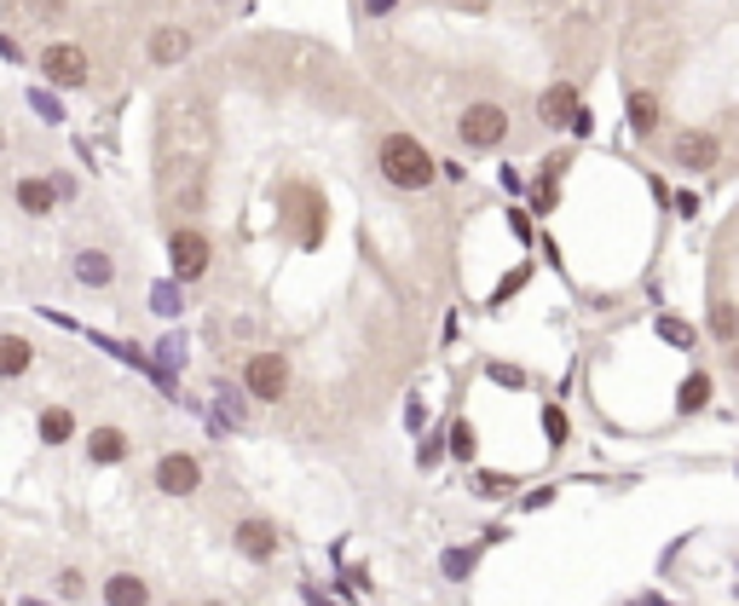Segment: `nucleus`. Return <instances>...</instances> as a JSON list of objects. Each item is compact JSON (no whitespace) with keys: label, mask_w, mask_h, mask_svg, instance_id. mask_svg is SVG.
<instances>
[{"label":"nucleus","mask_w":739,"mask_h":606,"mask_svg":"<svg viewBox=\"0 0 739 606\" xmlns=\"http://www.w3.org/2000/svg\"><path fill=\"white\" fill-rule=\"evenodd\" d=\"M376 173L388 180L393 191H404V196H416V191H427L433 180H440V157L416 139V134H381L376 139Z\"/></svg>","instance_id":"obj_1"},{"label":"nucleus","mask_w":739,"mask_h":606,"mask_svg":"<svg viewBox=\"0 0 739 606\" xmlns=\"http://www.w3.org/2000/svg\"><path fill=\"white\" fill-rule=\"evenodd\" d=\"M508 134H515V116H508L503 98H468L456 110V139H463V150H503Z\"/></svg>","instance_id":"obj_2"},{"label":"nucleus","mask_w":739,"mask_h":606,"mask_svg":"<svg viewBox=\"0 0 739 606\" xmlns=\"http://www.w3.org/2000/svg\"><path fill=\"white\" fill-rule=\"evenodd\" d=\"M237 382L254 393V404H284L289 387H295V364H289V352L261 347V352H249V359L237 364Z\"/></svg>","instance_id":"obj_3"},{"label":"nucleus","mask_w":739,"mask_h":606,"mask_svg":"<svg viewBox=\"0 0 739 606\" xmlns=\"http://www.w3.org/2000/svg\"><path fill=\"white\" fill-rule=\"evenodd\" d=\"M35 64H41V75H46V87H59V93L93 87V53H87L82 41H46Z\"/></svg>","instance_id":"obj_4"},{"label":"nucleus","mask_w":739,"mask_h":606,"mask_svg":"<svg viewBox=\"0 0 739 606\" xmlns=\"http://www.w3.org/2000/svg\"><path fill=\"white\" fill-rule=\"evenodd\" d=\"M665 162L676 168V173H717L722 168V134L717 128H682V134H671V150H665Z\"/></svg>","instance_id":"obj_5"},{"label":"nucleus","mask_w":739,"mask_h":606,"mask_svg":"<svg viewBox=\"0 0 739 606\" xmlns=\"http://www.w3.org/2000/svg\"><path fill=\"white\" fill-rule=\"evenodd\" d=\"M202 457L197 450H162L157 463H150V486H157L162 497H173V502H191V497H202Z\"/></svg>","instance_id":"obj_6"},{"label":"nucleus","mask_w":739,"mask_h":606,"mask_svg":"<svg viewBox=\"0 0 739 606\" xmlns=\"http://www.w3.org/2000/svg\"><path fill=\"white\" fill-rule=\"evenodd\" d=\"M168 266H173V277L180 284H197V277H209V266H214V237L202 232V225H173L168 232Z\"/></svg>","instance_id":"obj_7"},{"label":"nucleus","mask_w":739,"mask_h":606,"mask_svg":"<svg viewBox=\"0 0 739 606\" xmlns=\"http://www.w3.org/2000/svg\"><path fill=\"white\" fill-rule=\"evenodd\" d=\"M232 549L249 566H272L277 549H284V532H277V520H266V514H237L232 520Z\"/></svg>","instance_id":"obj_8"},{"label":"nucleus","mask_w":739,"mask_h":606,"mask_svg":"<svg viewBox=\"0 0 739 606\" xmlns=\"http://www.w3.org/2000/svg\"><path fill=\"white\" fill-rule=\"evenodd\" d=\"M191 53H197L191 23H150V35H145V64L150 70H180Z\"/></svg>","instance_id":"obj_9"},{"label":"nucleus","mask_w":739,"mask_h":606,"mask_svg":"<svg viewBox=\"0 0 739 606\" xmlns=\"http://www.w3.org/2000/svg\"><path fill=\"white\" fill-rule=\"evenodd\" d=\"M82 450H87V468H122L127 457H134V434H127L122 422H98L82 439Z\"/></svg>","instance_id":"obj_10"},{"label":"nucleus","mask_w":739,"mask_h":606,"mask_svg":"<svg viewBox=\"0 0 739 606\" xmlns=\"http://www.w3.org/2000/svg\"><path fill=\"white\" fill-rule=\"evenodd\" d=\"M624 121L635 139H658L665 134V93L658 87H630L624 93Z\"/></svg>","instance_id":"obj_11"},{"label":"nucleus","mask_w":739,"mask_h":606,"mask_svg":"<svg viewBox=\"0 0 739 606\" xmlns=\"http://www.w3.org/2000/svg\"><path fill=\"white\" fill-rule=\"evenodd\" d=\"M578 116H583V98H578V87H572V82H549V87L538 93V121H543L549 134L578 128Z\"/></svg>","instance_id":"obj_12"},{"label":"nucleus","mask_w":739,"mask_h":606,"mask_svg":"<svg viewBox=\"0 0 739 606\" xmlns=\"http://www.w3.org/2000/svg\"><path fill=\"white\" fill-rule=\"evenodd\" d=\"M59 196H64L59 180H46V173H18V180H12V202H18L23 220H46L59 209Z\"/></svg>","instance_id":"obj_13"},{"label":"nucleus","mask_w":739,"mask_h":606,"mask_svg":"<svg viewBox=\"0 0 739 606\" xmlns=\"http://www.w3.org/2000/svg\"><path fill=\"white\" fill-rule=\"evenodd\" d=\"M70 277H75L82 289H110V284H116V261H110V248H98V243L75 248V255H70Z\"/></svg>","instance_id":"obj_14"},{"label":"nucleus","mask_w":739,"mask_h":606,"mask_svg":"<svg viewBox=\"0 0 739 606\" xmlns=\"http://www.w3.org/2000/svg\"><path fill=\"white\" fill-rule=\"evenodd\" d=\"M98 600L105 606H150V577L116 566V572H105V584H98Z\"/></svg>","instance_id":"obj_15"},{"label":"nucleus","mask_w":739,"mask_h":606,"mask_svg":"<svg viewBox=\"0 0 739 606\" xmlns=\"http://www.w3.org/2000/svg\"><path fill=\"white\" fill-rule=\"evenodd\" d=\"M35 434H41V445H46V450H59V445H70L75 434H82V422H75V411H70V404H41Z\"/></svg>","instance_id":"obj_16"},{"label":"nucleus","mask_w":739,"mask_h":606,"mask_svg":"<svg viewBox=\"0 0 739 606\" xmlns=\"http://www.w3.org/2000/svg\"><path fill=\"white\" fill-rule=\"evenodd\" d=\"M710 398H717V382H710L705 370H687L676 382V416H705Z\"/></svg>","instance_id":"obj_17"},{"label":"nucleus","mask_w":739,"mask_h":606,"mask_svg":"<svg viewBox=\"0 0 739 606\" xmlns=\"http://www.w3.org/2000/svg\"><path fill=\"white\" fill-rule=\"evenodd\" d=\"M249 404H254V393L243 382H214V416L225 427H249Z\"/></svg>","instance_id":"obj_18"},{"label":"nucleus","mask_w":739,"mask_h":606,"mask_svg":"<svg viewBox=\"0 0 739 606\" xmlns=\"http://www.w3.org/2000/svg\"><path fill=\"white\" fill-rule=\"evenodd\" d=\"M30 364H35L30 336H18V330L0 336V375H7V382H23V375H30Z\"/></svg>","instance_id":"obj_19"},{"label":"nucleus","mask_w":739,"mask_h":606,"mask_svg":"<svg viewBox=\"0 0 739 606\" xmlns=\"http://www.w3.org/2000/svg\"><path fill=\"white\" fill-rule=\"evenodd\" d=\"M705 330H710V341H722V347H733V341H739V307H733L728 295H717V300H710Z\"/></svg>","instance_id":"obj_20"},{"label":"nucleus","mask_w":739,"mask_h":606,"mask_svg":"<svg viewBox=\"0 0 739 606\" xmlns=\"http://www.w3.org/2000/svg\"><path fill=\"white\" fill-rule=\"evenodd\" d=\"M468 491H474V497H486V502H503V497H515V491H520V479H515V474H497V468H474Z\"/></svg>","instance_id":"obj_21"},{"label":"nucleus","mask_w":739,"mask_h":606,"mask_svg":"<svg viewBox=\"0 0 739 606\" xmlns=\"http://www.w3.org/2000/svg\"><path fill=\"white\" fill-rule=\"evenodd\" d=\"M445 434H451V463L474 468V463H479V434H474V422H468V416H456Z\"/></svg>","instance_id":"obj_22"},{"label":"nucleus","mask_w":739,"mask_h":606,"mask_svg":"<svg viewBox=\"0 0 739 606\" xmlns=\"http://www.w3.org/2000/svg\"><path fill=\"white\" fill-rule=\"evenodd\" d=\"M479 554H486V543H468V549H445V554H440V577H451V584H463V577H474Z\"/></svg>","instance_id":"obj_23"},{"label":"nucleus","mask_w":739,"mask_h":606,"mask_svg":"<svg viewBox=\"0 0 739 606\" xmlns=\"http://www.w3.org/2000/svg\"><path fill=\"white\" fill-rule=\"evenodd\" d=\"M186 284H180V277H168V284H157V289H150V312H162V318H180L186 312V295H180Z\"/></svg>","instance_id":"obj_24"},{"label":"nucleus","mask_w":739,"mask_h":606,"mask_svg":"<svg viewBox=\"0 0 739 606\" xmlns=\"http://www.w3.org/2000/svg\"><path fill=\"white\" fill-rule=\"evenodd\" d=\"M543 439H549V450H567L572 445V422H567L560 404H543Z\"/></svg>","instance_id":"obj_25"},{"label":"nucleus","mask_w":739,"mask_h":606,"mask_svg":"<svg viewBox=\"0 0 739 606\" xmlns=\"http://www.w3.org/2000/svg\"><path fill=\"white\" fill-rule=\"evenodd\" d=\"M451 457V434H422L416 439V468H440Z\"/></svg>","instance_id":"obj_26"},{"label":"nucleus","mask_w":739,"mask_h":606,"mask_svg":"<svg viewBox=\"0 0 739 606\" xmlns=\"http://www.w3.org/2000/svg\"><path fill=\"white\" fill-rule=\"evenodd\" d=\"M30 110L46 121V128H59V121H64V98L46 93V87H30Z\"/></svg>","instance_id":"obj_27"},{"label":"nucleus","mask_w":739,"mask_h":606,"mask_svg":"<svg viewBox=\"0 0 739 606\" xmlns=\"http://www.w3.org/2000/svg\"><path fill=\"white\" fill-rule=\"evenodd\" d=\"M157 364H162V375H180L186 370V336H162L157 341Z\"/></svg>","instance_id":"obj_28"},{"label":"nucleus","mask_w":739,"mask_h":606,"mask_svg":"<svg viewBox=\"0 0 739 606\" xmlns=\"http://www.w3.org/2000/svg\"><path fill=\"white\" fill-rule=\"evenodd\" d=\"M658 336H665L676 352H694L699 336H694V323H682V318H658Z\"/></svg>","instance_id":"obj_29"},{"label":"nucleus","mask_w":739,"mask_h":606,"mask_svg":"<svg viewBox=\"0 0 739 606\" xmlns=\"http://www.w3.org/2000/svg\"><path fill=\"white\" fill-rule=\"evenodd\" d=\"M486 375L497 387H508V393H520V387H531V375L520 370V364H486Z\"/></svg>","instance_id":"obj_30"},{"label":"nucleus","mask_w":739,"mask_h":606,"mask_svg":"<svg viewBox=\"0 0 739 606\" xmlns=\"http://www.w3.org/2000/svg\"><path fill=\"white\" fill-rule=\"evenodd\" d=\"M53 589H59V600H82L87 595V577L75 572V566H59V577H53Z\"/></svg>","instance_id":"obj_31"},{"label":"nucleus","mask_w":739,"mask_h":606,"mask_svg":"<svg viewBox=\"0 0 739 606\" xmlns=\"http://www.w3.org/2000/svg\"><path fill=\"white\" fill-rule=\"evenodd\" d=\"M404 427H411V434H427V404H422V398L404 404Z\"/></svg>","instance_id":"obj_32"},{"label":"nucleus","mask_w":739,"mask_h":606,"mask_svg":"<svg viewBox=\"0 0 739 606\" xmlns=\"http://www.w3.org/2000/svg\"><path fill=\"white\" fill-rule=\"evenodd\" d=\"M64 7H70V0H35V12H41V23H59V18H64Z\"/></svg>","instance_id":"obj_33"},{"label":"nucleus","mask_w":739,"mask_h":606,"mask_svg":"<svg viewBox=\"0 0 739 606\" xmlns=\"http://www.w3.org/2000/svg\"><path fill=\"white\" fill-rule=\"evenodd\" d=\"M676 214H682V220H694V214H699V196H694V191H682V196H676Z\"/></svg>","instance_id":"obj_34"},{"label":"nucleus","mask_w":739,"mask_h":606,"mask_svg":"<svg viewBox=\"0 0 739 606\" xmlns=\"http://www.w3.org/2000/svg\"><path fill=\"white\" fill-rule=\"evenodd\" d=\"M520 284H526V266H520V272H515V277H503V284H497V300H508V295H515V289H520Z\"/></svg>","instance_id":"obj_35"},{"label":"nucleus","mask_w":739,"mask_h":606,"mask_svg":"<svg viewBox=\"0 0 739 606\" xmlns=\"http://www.w3.org/2000/svg\"><path fill=\"white\" fill-rule=\"evenodd\" d=\"M399 7V0H365V18H388Z\"/></svg>","instance_id":"obj_36"},{"label":"nucleus","mask_w":739,"mask_h":606,"mask_svg":"<svg viewBox=\"0 0 739 606\" xmlns=\"http://www.w3.org/2000/svg\"><path fill=\"white\" fill-rule=\"evenodd\" d=\"M18 606H53V600H41V595H18Z\"/></svg>","instance_id":"obj_37"},{"label":"nucleus","mask_w":739,"mask_h":606,"mask_svg":"<svg viewBox=\"0 0 739 606\" xmlns=\"http://www.w3.org/2000/svg\"><path fill=\"white\" fill-rule=\"evenodd\" d=\"M630 606H671V600H658V595H642V600H630Z\"/></svg>","instance_id":"obj_38"},{"label":"nucleus","mask_w":739,"mask_h":606,"mask_svg":"<svg viewBox=\"0 0 739 606\" xmlns=\"http://www.w3.org/2000/svg\"><path fill=\"white\" fill-rule=\"evenodd\" d=\"M728 370H733V375H739V341H733V347H728Z\"/></svg>","instance_id":"obj_39"},{"label":"nucleus","mask_w":739,"mask_h":606,"mask_svg":"<svg viewBox=\"0 0 739 606\" xmlns=\"http://www.w3.org/2000/svg\"><path fill=\"white\" fill-rule=\"evenodd\" d=\"M209 7H225V0H209Z\"/></svg>","instance_id":"obj_40"}]
</instances>
